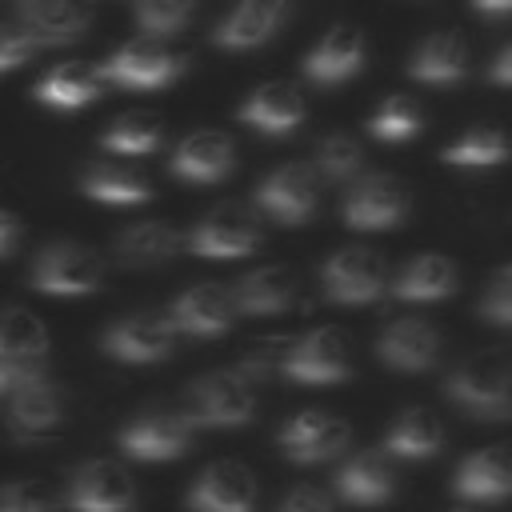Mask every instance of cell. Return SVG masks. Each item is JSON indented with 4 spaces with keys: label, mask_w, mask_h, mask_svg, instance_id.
<instances>
[{
    "label": "cell",
    "mask_w": 512,
    "mask_h": 512,
    "mask_svg": "<svg viewBox=\"0 0 512 512\" xmlns=\"http://www.w3.org/2000/svg\"><path fill=\"white\" fill-rule=\"evenodd\" d=\"M136 504L132 476L116 460H88L72 472L68 508L72 512H128Z\"/></svg>",
    "instance_id": "5bb4252c"
},
{
    "label": "cell",
    "mask_w": 512,
    "mask_h": 512,
    "mask_svg": "<svg viewBox=\"0 0 512 512\" xmlns=\"http://www.w3.org/2000/svg\"><path fill=\"white\" fill-rule=\"evenodd\" d=\"M80 188L88 200H100V204H144L152 196L148 180L124 164V160H96L84 168L80 176Z\"/></svg>",
    "instance_id": "1f68e13d"
},
{
    "label": "cell",
    "mask_w": 512,
    "mask_h": 512,
    "mask_svg": "<svg viewBox=\"0 0 512 512\" xmlns=\"http://www.w3.org/2000/svg\"><path fill=\"white\" fill-rule=\"evenodd\" d=\"M276 440H280V452H284L292 464H320V460H332V456H340V452L348 448L352 428H348L340 416H332V412L308 408V412L292 416V420L280 428Z\"/></svg>",
    "instance_id": "7c38bea8"
},
{
    "label": "cell",
    "mask_w": 512,
    "mask_h": 512,
    "mask_svg": "<svg viewBox=\"0 0 512 512\" xmlns=\"http://www.w3.org/2000/svg\"><path fill=\"white\" fill-rule=\"evenodd\" d=\"M168 316L176 324L180 336H192V340H212L220 332H228L232 316H236V300H232V288H220V284H192L184 288L172 304H168Z\"/></svg>",
    "instance_id": "e0dca14e"
},
{
    "label": "cell",
    "mask_w": 512,
    "mask_h": 512,
    "mask_svg": "<svg viewBox=\"0 0 512 512\" xmlns=\"http://www.w3.org/2000/svg\"><path fill=\"white\" fill-rule=\"evenodd\" d=\"M196 12V0H136V24L144 28V36H176Z\"/></svg>",
    "instance_id": "8d00e7d4"
},
{
    "label": "cell",
    "mask_w": 512,
    "mask_h": 512,
    "mask_svg": "<svg viewBox=\"0 0 512 512\" xmlns=\"http://www.w3.org/2000/svg\"><path fill=\"white\" fill-rule=\"evenodd\" d=\"M336 488L348 504H384L396 492V472L388 452H356L340 472H336Z\"/></svg>",
    "instance_id": "4316f807"
},
{
    "label": "cell",
    "mask_w": 512,
    "mask_h": 512,
    "mask_svg": "<svg viewBox=\"0 0 512 512\" xmlns=\"http://www.w3.org/2000/svg\"><path fill=\"white\" fill-rule=\"evenodd\" d=\"M252 200L280 224H304L316 212V172L308 164H280L256 184Z\"/></svg>",
    "instance_id": "2e32d148"
},
{
    "label": "cell",
    "mask_w": 512,
    "mask_h": 512,
    "mask_svg": "<svg viewBox=\"0 0 512 512\" xmlns=\"http://www.w3.org/2000/svg\"><path fill=\"white\" fill-rule=\"evenodd\" d=\"M472 12L488 16V20H500V16H512V0H472Z\"/></svg>",
    "instance_id": "ee69618b"
},
{
    "label": "cell",
    "mask_w": 512,
    "mask_h": 512,
    "mask_svg": "<svg viewBox=\"0 0 512 512\" xmlns=\"http://www.w3.org/2000/svg\"><path fill=\"white\" fill-rule=\"evenodd\" d=\"M16 244H20V216L16 212H0V256H16Z\"/></svg>",
    "instance_id": "b9f144b4"
},
{
    "label": "cell",
    "mask_w": 512,
    "mask_h": 512,
    "mask_svg": "<svg viewBox=\"0 0 512 512\" xmlns=\"http://www.w3.org/2000/svg\"><path fill=\"white\" fill-rule=\"evenodd\" d=\"M8 404V428L12 436L20 440H36V436H48L64 424V396L52 380L36 384V388H24L16 396L4 400Z\"/></svg>",
    "instance_id": "484cf974"
},
{
    "label": "cell",
    "mask_w": 512,
    "mask_h": 512,
    "mask_svg": "<svg viewBox=\"0 0 512 512\" xmlns=\"http://www.w3.org/2000/svg\"><path fill=\"white\" fill-rule=\"evenodd\" d=\"M444 396L472 420H512V368L496 352H472L448 372Z\"/></svg>",
    "instance_id": "6da1fadb"
},
{
    "label": "cell",
    "mask_w": 512,
    "mask_h": 512,
    "mask_svg": "<svg viewBox=\"0 0 512 512\" xmlns=\"http://www.w3.org/2000/svg\"><path fill=\"white\" fill-rule=\"evenodd\" d=\"M456 292V268L448 256L440 252H420L412 256L400 276L392 280V296L408 300V304H428V300H444Z\"/></svg>",
    "instance_id": "f546056e"
},
{
    "label": "cell",
    "mask_w": 512,
    "mask_h": 512,
    "mask_svg": "<svg viewBox=\"0 0 512 512\" xmlns=\"http://www.w3.org/2000/svg\"><path fill=\"white\" fill-rule=\"evenodd\" d=\"M340 212H344V224L360 228V232L396 228L408 216V188L392 172H368V176L352 180V188L344 192Z\"/></svg>",
    "instance_id": "9c48e42d"
},
{
    "label": "cell",
    "mask_w": 512,
    "mask_h": 512,
    "mask_svg": "<svg viewBox=\"0 0 512 512\" xmlns=\"http://www.w3.org/2000/svg\"><path fill=\"white\" fill-rule=\"evenodd\" d=\"M508 152H512V140L496 124H472L452 144H444L440 160L452 168H496L508 160Z\"/></svg>",
    "instance_id": "d6a6232c"
},
{
    "label": "cell",
    "mask_w": 512,
    "mask_h": 512,
    "mask_svg": "<svg viewBox=\"0 0 512 512\" xmlns=\"http://www.w3.org/2000/svg\"><path fill=\"white\" fill-rule=\"evenodd\" d=\"M12 20L32 28L44 48L72 44L92 20V0H12Z\"/></svg>",
    "instance_id": "44dd1931"
},
{
    "label": "cell",
    "mask_w": 512,
    "mask_h": 512,
    "mask_svg": "<svg viewBox=\"0 0 512 512\" xmlns=\"http://www.w3.org/2000/svg\"><path fill=\"white\" fill-rule=\"evenodd\" d=\"M284 380L292 384H336L352 376V348L340 328H312L304 332L288 360H284Z\"/></svg>",
    "instance_id": "30bf717a"
},
{
    "label": "cell",
    "mask_w": 512,
    "mask_h": 512,
    "mask_svg": "<svg viewBox=\"0 0 512 512\" xmlns=\"http://www.w3.org/2000/svg\"><path fill=\"white\" fill-rule=\"evenodd\" d=\"M256 244H260V228H256L252 212L240 204L212 208L188 232V252L204 256V260H236V256L256 252Z\"/></svg>",
    "instance_id": "8fae6325"
},
{
    "label": "cell",
    "mask_w": 512,
    "mask_h": 512,
    "mask_svg": "<svg viewBox=\"0 0 512 512\" xmlns=\"http://www.w3.org/2000/svg\"><path fill=\"white\" fill-rule=\"evenodd\" d=\"M160 140H164V128L152 112H124L100 136L104 152H116V156H148L160 148Z\"/></svg>",
    "instance_id": "836d02e7"
},
{
    "label": "cell",
    "mask_w": 512,
    "mask_h": 512,
    "mask_svg": "<svg viewBox=\"0 0 512 512\" xmlns=\"http://www.w3.org/2000/svg\"><path fill=\"white\" fill-rule=\"evenodd\" d=\"M376 360L396 372H428L440 360V332L420 316H400L376 336Z\"/></svg>",
    "instance_id": "ac0fdd59"
},
{
    "label": "cell",
    "mask_w": 512,
    "mask_h": 512,
    "mask_svg": "<svg viewBox=\"0 0 512 512\" xmlns=\"http://www.w3.org/2000/svg\"><path fill=\"white\" fill-rule=\"evenodd\" d=\"M488 76H492V84H512V40L496 52V60L488 64Z\"/></svg>",
    "instance_id": "7bdbcfd3"
},
{
    "label": "cell",
    "mask_w": 512,
    "mask_h": 512,
    "mask_svg": "<svg viewBox=\"0 0 512 512\" xmlns=\"http://www.w3.org/2000/svg\"><path fill=\"white\" fill-rule=\"evenodd\" d=\"M296 296H300V276L288 264L252 268V272H244L232 284L236 312H244V316H276V312H288L296 304Z\"/></svg>",
    "instance_id": "7402d4cb"
},
{
    "label": "cell",
    "mask_w": 512,
    "mask_h": 512,
    "mask_svg": "<svg viewBox=\"0 0 512 512\" xmlns=\"http://www.w3.org/2000/svg\"><path fill=\"white\" fill-rule=\"evenodd\" d=\"M276 512H332V500H328V492H320L312 484H300L276 504Z\"/></svg>",
    "instance_id": "60d3db41"
},
{
    "label": "cell",
    "mask_w": 512,
    "mask_h": 512,
    "mask_svg": "<svg viewBox=\"0 0 512 512\" xmlns=\"http://www.w3.org/2000/svg\"><path fill=\"white\" fill-rule=\"evenodd\" d=\"M100 92H104V72L92 68V64H84V60L56 64L36 84V100L48 104V108H64V112L92 104Z\"/></svg>",
    "instance_id": "83f0119b"
},
{
    "label": "cell",
    "mask_w": 512,
    "mask_h": 512,
    "mask_svg": "<svg viewBox=\"0 0 512 512\" xmlns=\"http://www.w3.org/2000/svg\"><path fill=\"white\" fill-rule=\"evenodd\" d=\"M468 64L472 52L460 32H428L408 56V76L424 84H456L468 76Z\"/></svg>",
    "instance_id": "d4e9b609"
},
{
    "label": "cell",
    "mask_w": 512,
    "mask_h": 512,
    "mask_svg": "<svg viewBox=\"0 0 512 512\" xmlns=\"http://www.w3.org/2000/svg\"><path fill=\"white\" fill-rule=\"evenodd\" d=\"M0 512H56V504L36 488V484H24V480H12L0 496Z\"/></svg>",
    "instance_id": "ab89813d"
},
{
    "label": "cell",
    "mask_w": 512,
    "mask_h": 512,
    "mask_svg": "<svg viewBox=\"0 0 512 512\" xmlns=\"http://www.w3.org/2000/svg\"><path fill=\"white\" fill-rule=\"evenodd\" d=\"M180 244H188V236H180L176 224L136 220L116 236V260L132 268H152V264H168L180 252Z\"/></svg>",
    "instance_id": "f1b7e54d"
},
{
    "label": "cell",
    "mask_w": 512,
    "mask_h": 512,
    "mask_svg": "<svg viewBox=\"0 0 512 512\" xmlns=\"http://www.w3.org/2000/svg\"><path fill=\"white\" fill-rule=\"evenodd\" d=\"M44 380H48V332L28 308L8 304L0 324V396L8 400Z\"/></svg>",
    "instance_id": "7a4b0ae2"
},
{
    "label": "cell",
    "mask_w": 512,
    "mask_h": 512,
    "mask_svg": "<svg viewBox=\"0 0 512 512\" xmlns=\"http://www.w3.org/2000/svg\"><path fill=\"white\" fill-rule=\"evenodd\" d=\"M476 312H480L488 324L512 328V264H504V268L488 280L484 296L476 300Z\"/></svg>",
    "instance_id": "74e56055"
},
{
    "label": "cell",
    "mask_w": 512,
    "mask_h": 512,
    "mask_svg": "<svg viewBox=\"0 0 512 512\" xmlns=\"http://www.w3.org/2000/svg\"><path fill=\"white\" fill-rule=\"evenodd\" d=\"M100 72L120 88H164L184 72V56L160 36H132L100 64Z\"/></svg>",
    "instance_id": "8992f818"
},
{
    "label": "cell",
    "mask_w": 512,
    "mask_h": 512,
    "mask_svg": "<svg viewBox=\"0 0 512 512\" xmlns=\"http://www.w3.org/2000/svg\"><path fill=\"white\" fill-rule=\"evenodd\" d=\"M440 444H444L440 416L428 412V408H404L392 420V428H388V436H384L380 448L388 456H396V460H428V456L440 452Z\"/></svg>",
    "instance_id": "4dcf8cb0"
},
{
    "label": "cell",
    "mask_w": 512,
    "mask_h": 512,
    "mask_svg": "<svg viewBox=\"0 0 512 512\" xmlns=\"http://www.w3.org/2000/svg\"><path fill=\"white\" fill-rule=\"evenodd\" d=\"M168 164H172V172H176L180 180L216 184V180H224V176L232 172L236 148H232V140H228L224 132L200 128V132H188V136L176 144V152H172Z\"/></svg>",
    "instance_id": "cb8c5ba5"
},
{
    "label": "cell",
    "mask_w": 512,
    "mask_h": 512,
    "mask_svg": "<svg viewBox=\"0 0 512 512\" xmlns=\"http://www.w3.org/2000/svg\"><path fill=\"white\" fill-rule=\"evenodd\" d=\"M320 284L332 304H372L388 284V264L376 248L352 244L324 260Z\"/></svg>",
    "instance_id": "ba28073f"
},
{
    "label": "cell",
    "mask_w": 512,
    "mask_h": 512,
    "mask_svg": "<svg viewBox=\"0 0 512 512\" xmlns=\"http://www.w3.org/2000/svg\"><path fill=\"white\" fill-rule=\"evenodd\" d=\"M184 504L192 512H252L256 508V476L240 460H216L196 476Z\"/></svg>",
    "instance_id": "4fadbf2b"
},
{
    "label": "cell",
    "mask_w": 512,
    "mask_h": 512,
    "mask_svg": "<svg viewBox=\"0 0 512 512\" xmlns=\"http://www.w3.org/2000/svg\"><path fill=\"white\" fill-rule=\"evenodd\" d=\"M188 412L200 428H244L256 416V380L240 368L208 372L188 388Z\"/></svg>",
    "instance_id": "3957f363"
},
{
    "label": "cell",
    "mask_w": 512,
    "mask_h": 512,
    "mask_svg": "<svg viewBox=\"0 0 512 512\" xmlns=\"http://www.w3.org/2000/svg\"><path fill=\"white\" fill-rule=\"evenodd\" d=\"M40 36L32 28H24L20 20H8L0 32V72H16L24 60H32L40 52Z\"/></svg>",
    "instance_id": "f35d334b"
},
{
    "label": "cell",
    "mask_w": 512,
    "mask_h": 512,
    "mask_svg": "<svg viewBox=\"0 0 512 512\" xmlns=\"http://www.w3.org/2000/svg\"><path fill=\"white\" fill-rule=\"evenodd\" d=\"M176 324L168 312H132L104 328L100 348L120 364H156L176 348Z\"/></svg>",
    "instance_id": "52a82bcc"
},
{
    "label": "cell",
    "mask_w": 512,
    "mask_h": 512,
    "mask_svg": "<svg viewBox=\"0 0 512 512\" xmlns=\"http://www.w3.org/2000/svg\"><path fill=\"white\" fill-rule=\"evenodd\" d=\"M288 12H292V0H236L224 12V20L212 28V44L228 52L260 48L280 32Z\"/></svg>",
    "instance_id": "9a60e30c"
},
{
    "label": "cell",
    "mask_w": 512,
    "mask_h": 512,
    "mask_svg": "<svg viewBox=\"0 0 512 512\" xmlns=\"http://www.w3.org/2000/svg\"><path fill=\"white\" fill-rule=\"evenodd\" d=\"M364 168V144L352 132H328L316 144V172L328 180H352Z\"/></svg>",
    "instance_id": "d590c367"
},
{
    "label": "cell",
    "mask_w": 512,
    "mask_h": 512,
    "mask_svg": "<svg viewBox=\"0 0 512 512\" xmlns=\"http://www.w3.org/2000/svg\"><path fill=\"white\" fill-rule=\"evenodd\" d=\"M452 492L460 500H476V504H496L512 496V448L508 444H492L472 452L452 480Z\"/></svg>",
    "instance_id": "603a6c76"
},
{
    "label": "cell",
    "mask_w": 512,
    "mask_h": 512,
    "mask_svg": "<svg viewBox=\"0 0 512 512\" xmlns=\"http://www.w3.org/2000/svg\"><path fill=\"white\" fill-rule=\"evenodd\" d=\"M420 128H424V116H420V108H416L412 96H388L372 112V120H368V132L376 140H384V144H400V140L416 136Z\"/></svg>",
    "instance_id": "e575fe53"
},
{
    "label": "cell",
    "mask_w": 512,
    "mask_h": 512,
    "mask_svg": "<svg viewBox=\"0 0 512 512\" xmlns=\"http://www.w3.org/2000/svg\"><path fill=\"white\" fill-rule=\"evenodd\" d=\"M28 284L44 296H88L104 284V260L76 240H56L32 260Z\"/></svg>",
    "instance_id": "277c9868"
},
{
    "label": "cell",
    "mask_w": 512,
    "mask_h": 512,
    "mask_svg": "<svg viewBox=\"0 0 512 512\" xmlns=\"http://www.w3.org/2000/svg\"><path fill=\"white\" fill-rule=\"evenodd\" d=\"M196 416L184 408H164V412H140L136 420H128L120 432H116V444L124 456L132 460H176L192 448L196 440Z\"/></svg>",
    "instance_id": "5b68a950"
},
{
    "label": "cell",
    "mask_w": 512,
    "mask_h": 512,
    "mask_svg": "<svg viewBox=\"0 0 512 512\" xmlns=\"http://www.w3.org/2000/svg\"><path fill=\"white\" fill-rule=\"evenodd\" d=\"M304 116H308L304 92L288 80H268V84L252 88L248 100L240 104V120L264 136H288L304 124Z\"/></svg>",
    "instance_id": "d6986e66"
},
{
    "label": "cell",
    "mask_w": 512,
    "mask_h": 512,
    "mask_svg": "<svg viewBox=\"0 0 512 512\" xmlns=\"http://www.w3.org/2000/svg\"><path fill=\"white\" fill-rule=\"evenodd\" d=\"M364 56H368L364 32L356 24H332L304 56V76L316 84H340L364 68Z\"/></svg>",
    "instance_id": "ffe728a7"
}]
</instances>
